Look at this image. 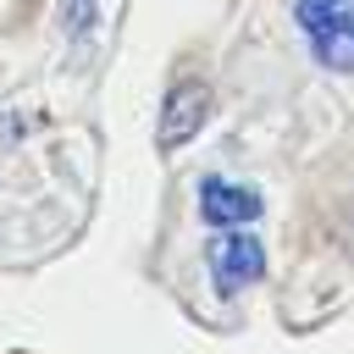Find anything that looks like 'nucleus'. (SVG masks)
<instances>
[{
	"mask_svg": "<svg viewBox=\"0 0 354 354\" xmlns=\"http://www.w3.org/2000/svg\"><path fill=\"white\" fill-rule=\"evenodd\" d=\"M293 22L326 72H354V0H293Z\"/></svg>",
	"mask_w": 354,
	"mask_h": 354,
	"instance_id": "obj_1",
	"label": "nucleus"
},
{
	"mask_svg": "<svg viewBox=\"0 0 354 354\" xmlns=\"http://www.w3.org/2000/svg\"><path fill=\"white\" fill-rule=\"evenodd\" d=\"M205 122H210V83H199V77H177V83L166 88V100H160L155 144L171 155V149H183L188 138H199Z\"/></svg>",
	"mask_w": 354,
	"mask_h": 354,
	"instance_id": "obj_3",
	"label": "nucleus"
},
{
	"mask_svg": "<svg viewBox=\"0 0 354 354\" xmlns=\"http://www.w3.org/2000/svg\"><path fill=\"white\" fill-rule=\"evenodd\" d=\"M205 266H210V282L216 293H243L266 277V243L249 232V227H227L205 243Z\"/></svg>",
	"mask_w": 354,
	"mask_h": 354,
	"instance_id": "obj_2",
	"label": "nucleus"
},
{
	"mask_svg": "<svg viewBox=\"0 0 354 354\" xmlns=\"http://www.w3.org/2000/svg\"><path fill=\"white\" fill-rule=\"evenodd\" d=\"M61 17H66V33L72 39H88L94 22H100V6L94 0H61Z\"/></svg>",
	"mask_w": 354,
	"mask_h": 354,
	"instance_id": "obj_5",
	"label": "nucleus"
},
{
	"mask_svg": "<svg viewBox=\"0 0 354 354\" xmlns=\"http://www.w3.org/2000/svg\"><path fill=\"white\" fill-rule=\"evenodd\" d=\"M260 210H266V199H260V188H249V183H232V177H199V216L216 227V232H227V227H254L260 221Z\"/></svg>",
	"mask_w": 354,
	"mask_h": 354,
	"instance_id": "obj_4",
	"label": "nucleus"
}]
</instances>
